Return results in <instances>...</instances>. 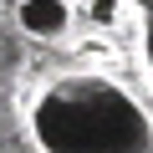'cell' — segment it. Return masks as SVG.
I'll return each instance as SVG.
<instances>
[{
  "instance_id": "obj_1",
  "label": "cell",
  "mask_w": 153,
  "mask_h": 153,
  "mask_svg": "<svg viewBox=\"0 0 153 153\" xmlns=\"http://www.w3.org/2000/svg\"><path fill=\"white\" fill-rule=\"evenodd\" d=\"M92 10H97V21H112V16H117V0H97Z\"/></svg>"
}]
</instances>
